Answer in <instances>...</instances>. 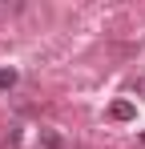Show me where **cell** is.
<instances>
[{
    "label": "cell",
    "instance_id": "cell-1",
    "mask_svg": "<svg viewBox=\"0 0 145 149\" xmlns=\"http://www.w3.org/2000/svg\"><path fill=\"white\" fill-rule=\"evenodd\" d=\"M109 113H113V121H133V105H129V101H113Z\"/></svg>",
    "mask_w": 145,
    "mask_h": 149
},
{
    "label": "cell",
    "instance_id": "cell-2",
    "mask_svg": "<svg viewBox=\"0 0 145 149\" xmlns=\"http://www.w3.org/2000/svg\"><path fill=\"white\" fill-rule=\"evenodd\" d=\"M40 149H61V137H56L52 129H45V133H40Z\"/></svg>",
    "mask_w": 145,
    "mask_h": 149
},
{
    "label": "cell",
    "instance_id": "cell-3",
    "mask_svg": "<svg viewBox=\"0 0 145 149\" xmlns=\"http://www.w3.org/2000/svg\"><path fill=\"white\" fill-rule=\"evenodd\" d=\"M16 85V69H0V89H12Z\"/></svg>",
    "mask_w": 145,
    "mask_h": 149
}]
</instances>
